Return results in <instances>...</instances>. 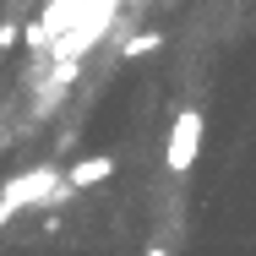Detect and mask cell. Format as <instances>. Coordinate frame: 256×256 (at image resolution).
<instances>
[{
  "instance_id": "1",
  "label": "cell",
  "mask_w": 256,
  "mask_h": 256,
  "mask_svg": "<svg viewBox=\"0 0 256 256\" xmlns=\"http://www.w3.org/2000/svg\"><path fill=\"white\" fill-rule=\"evenodd\" d=\"M66 202H71V191H66L60 169H54V164H33V169H22V174H11V180L0 186V229H6L22 207H66Z\"/></svg>"
},
{
  "instance_id": "2",
  "label": "cell",
  "mask_w": 256,
  "mask_h": 256,
  "mask_svg": "<svg viewBox=\"0 0 256 256\" xmlns=\"http://www.w3.org/2000/svg\"><path fill=\"white\" fill-rule=\"evenodd\" d=\"M114 11H120V0H88L82 16H76V28H71L66 38H54V44H50V50H54V66H60V60H82V54L114 28Z\"/></svg>"
},
{
  "instance_id": "3",
  "label": "cell",
  "mask_w": 256,
  "mask_h": 256,
  "mask_svg": "<svg viewBox=\"0 0 256 256\" xmlns=\"http://www.w3.org/2000/svg\"><path fill=\"white\" fill-rule=\"evenodd\" d=\"M82 6H88V0H44V11H38L28 28H22V44H28L33 54H38V50H50L54 38H66V33L76 28Z\"/></svg>"
},
{
  "instance_id": "4",
  "label": "cell",
  "mask_w": 256,
  "mask_h": 256,
  "mask_svg": "<svg viewBox=\"0 0 256 256\" xmlns=\"http://www.w3.org/2000/svg\"><path fill=\"white\" fill-rule=\"evenodd\" d=\"M202 109H180L174 114V126H169V148H164V164H169V174H191V164L202 153Z\"/></svg>"
},
{
  "instance_id": "5",
  "label": "cell",
  "mask_w": 256,
  "mask_h": 256,
  "mask_svg": "<svg viewBox=\"0 0 256 256\" xmlns=\"http://www.w3.org/2000/svg\"><path fill=\"white\" fill-rule=\"evenodd\" d=\"M109 174H114V158H109V153H88V158H76L60 180H66V191L76 196V191H88V186H104Z\"/></svg>"
},
{
  "instance_id": "6",
  "label": "cell",
  "mask_w": 256,
  "mask_h": 256,
  "mask_svg": "<svg viewBox=\"0 0 256 256\" xmlns=\"http://www.w3.org/2000/svg\"><path fill=\"white\" fill-rule=\"evenodd\" d=\"M153 50H164V33L148 28V33H131V38L120 44V60H142V54H153Z\"/></svg>"
},
{
  "instance_id": "7",
  "label": "cell",
  "mask_w": 256,
  "mask_h": 256,
  "mask_svg": "<svg viewBox=\"0 0 256 256\" xmlns=\"http://www.w3.org/2000/svg\"><path fill=\"white\" fill-rule=\"evenodd\" d=\"M16 38H22V28H16V22H0V50H11Z\"/></svg>"
},
{
  "instance_id": "8",
  "label": "cell",
  "mask_w": 256,
  "mask_h": 256,
  "mask_svg": "<svg viewBox=\"0 0 256 256\" xmlns=\"http://www.w3.org/2000/svg\"><path fill=\"white\" fill-rule=\"evenodd\" d=\"M142 256H169V246H148V251H142Z\"/></svg>"
}]
</instances>
